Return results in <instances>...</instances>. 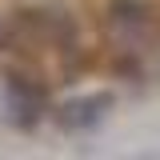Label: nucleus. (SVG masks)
Listing matches in <instances>:
<instances>
[{"label": "nucleus", "mask_w": 160, "mask_h": 160, "mask_svg": "<svg viewBox=\"0 0 160 160\" xmlns=\"http://www.w3.org/2000/svg\"><path fill=\"white\" fill-rule=\"evenodd\" d=\"M4 92H8V108H12V124L20 128H32L44 116V84L32 80L20 68H8L4 72Z\"/></svg>", "instance_id": "1"}, {"label": "nucleus", "mask_w": 160, "mask_h": 160, "mask_svg": "<svg viewBox=\"0 0 160 160\" xmlns=\"http://www.w3.org/2000/svg\"><path fill=\"white\" fill-rule=\"evenodd\" d=\"M112 104H116L112 92H84V96L64 100L56 112H52V120H56V128H64V132H88V128L104 124V116L112 112Z\"/></svg>", "instance_id": "2"}, {"label": "nucleus", "mask_w": 160, "mask_h": 160, "mask_svg": "<svg viewBox=\"0 0 160 160\" xmlns=\"http://www.w3.org/2000/svg\"><path fill=\"white\" fill-rule=\"evenodd\" d=\"M104 28L124 44H136L152 32V4L148 0H108Z\"/></svg>", "instance_id": "3"}]
</instances>
